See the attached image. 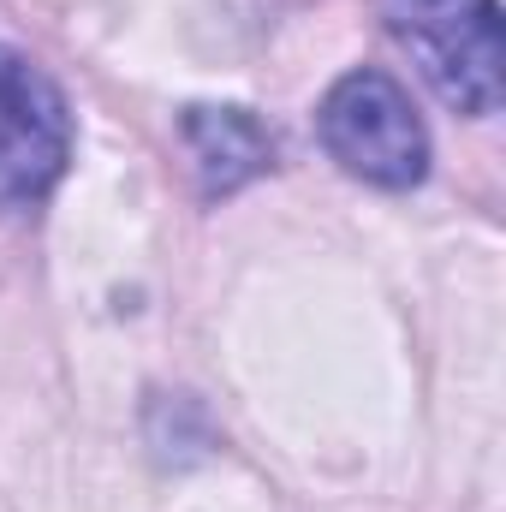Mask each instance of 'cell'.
<instances>
[{"label": "cell", "mask_w": 506, "mask_h": 512, "mask_svg": "<svg viewBox=\"0 0 506 512\" xmlns=\"http://www.w3.org/2000/svg\"><path fill=\"white\" fill-rule=\"evenodd\" d=\"M316 131H322V149L340 161V173L376 191H411L429 173V126L411 90L376 66L334 78V90L316 108Z\"/></svg>", "instance_id": "2"}, {"label": "cell", "mask_w": 506, "mask_h": 512, "mask_svg": "<svg viewBox=\"0 0 506 512\" xmlns=\"http://www.w3.org/2000/svg\"><path fill=\"white\" fill-rule=\"evenodd\" d=\"M387 36L423 84L465 120L501 108V6L495 0H376Z\"/></svg>", "instance_id": "1"}, {"label": "cell", "mask_w": 506, "mask_h": 512, "mask_svg": "<svg viewBox=\"0 0 506 512\" xmlns=\"http://www.w3.org/2000/svg\"><path fill=\"white\" fill-rule=\"evenodd\" d=\"M179 137H185V155H191V173H197L203 197H233L274 167V131L262 126L251 108L197 102V108L179 114Z\"/></svg>", "instance_id": "4"}, {"label": "cell", "mask_w": 506, "mask_h": 512, "mask_svg": "<svg viewBox=\"0 0 506 512\" xmlns=\"http://www.w3.org/2000/svg\"><path fill=\"white\" fill-rule=\"evenodd\" d=\"M72 161V108L60 84L0 48V215H36Z\"/></svg>", "instance_id": "3"}]
</instances>
